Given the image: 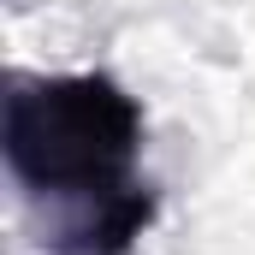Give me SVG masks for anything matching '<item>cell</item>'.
I'll return each instance as SVG.
<instances>
[{
	"label": "cell",
	"mask_w": 255,
	"mask_h": 255,
	"mask_svg": "<svg viewBox=\"0 0 255 255\" xmlns=\"http://www.w3.org/2000/svg\"><path fill=\"white\" fill-rule=\"evenodd\" d=\"M142 107L107 71H12L0 160L48 255H130L160 214L142 178Z\"/></svg>",
	"instance_id": "obj_1"
}]
</instances>
